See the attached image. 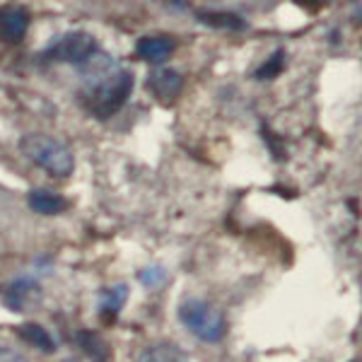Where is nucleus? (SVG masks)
Here are the masks:
<instances>
[{
    "instance_id": "obj_11",
    "label": "nucleus",
    "mask_w": 362,
    "mask_h": 362,
    "mask_svg": "<svg viewBox=\"0 0 362 362\" xmlns=\"http://www.w3.org/2000/svg\"><path fill=\"white\" fill-rule=\"evenodd\" d=\"M27 203H29V208L39 215H61L63 210H68V198L66 196L54 194V191H46V189L29 191Z\"/></svg>"
},
{
    "instance_id": "obj_1",
    "label": "nucleus",
    "mask_w": 362,
    "mask_h": 362,
    "mask_svg": "<svg viewBox=\"0 0 362 362\" xmlns=\"http://www.w3.org/2000/svg\"><path fill=\"white\" fill-rule=\"evenodd\" d=\"M133 87H136L133 73L126 68H119L107 73L97 83L87 85V90L83 92V102L87 112H92V116H97V119H112L128 102V97L133 95Z\"/></svg>"
},
{
    "instance_id": "obj_6",
    "label": "nucleus",
    "mask_w": 362,
    "mask_h": 362,
    "mask_svg": "<svg viewBox=\"0 0 362 362\" xmlns=\"http://www.w3.org/2000/svg\"><path fill=\"white\" fill-rule=\"evenodd\" d=\"M145 87L150 90V95L165 104H174V99L184 90V75L174 68H155L150 70Z\"/></svg>"
},
{
    "instance_id": "obj_13",
    "label": "nucleus",
    "mask_w": 362,
    "mask_h": 362,
    "mask_svg": "<svg viewBox=\"0 0 362 362\" xmlns=\"http://www.w3.org/2000/svg\"><path fill=\"white\" fill-rule=\"evenodd\" d=\"M136 362H189V355H186V350L174 346V343L162 341L140 350Z\"/></svg>"
},
{
    "instance_id": "obj_14",
    "label": "nucleus",
    "mask_w": 362,
    "mask_h": 362,
    "mask_svg": "<svg viewBox=\"0 0 362 362\" xmlns=\"http://www.w3.org/2000/svg\"><path fill=\"white\" fill-rule=\"evenodd\" d=\"M17 336L22 338V341H27L29 346H34L37 350H42V353H56V341L54 336L49 334V331L44 329V326L34 324V321H25V324L17 326Z\"/></svg>"
},
{
    "instance_id": "obj_17",
    "label": "nucleus",
    "mask_w": 362,
    "mask_h": 362,
    "mask_svg": "<svg viewBox=\"0 0 362 362\" xmlns=\"http://www.w3.org/2000/svg\"><path fill=\"white\" fill-rule=\"evenodd\" d=\"M0 362H29V360H27L22 353H17V350H13V348L0 346Z\"/></svg>"
},
{
    "instance_id": "obj_3",
    "label": "nucleus",
    "mask_w": 362,
    "mask_h": 362,
    "mask_svg": "<svg viewBox=\"0 0 362 362\" xmlns=\"http://www.w3.org/2000/svg\"><path fill=\"white\" fill-rule=\"evenodd\" d=\"M177 317L184 329L203 343H220L227 336L225 314L206 300H198V297L184 300L177 309Z\"/></svg>"
},
{
    "instance_id": "obj_15",
    "label": "nucleus",
    "mask_w": 362,
    "mask_h": 362,
    "mask_svg": "<svg viewBox=\"0 0 362 362\" xmlns=\"http://www.w3.org/2000/svg\"><path fill=\"white\" fill-rule=\"evenodd\" d=\"M283 68H285V51H283V49H278L276 54H273V56L264 63V66L256 70L254 78H256V80H273V78H278V75L283 73Z\"/></svg>"
},
{
    "instance_id": "obj_16",
    "label": "nucleus",
    "mask_w": 362,
    "mask_h": 362,
    "mask_svg": "<svg viewBox=\"0 0 362 362\" xmlns=\"http://www.w3.org/2000/svg\"><path fill=\"white\" fill-rule=\"evenodd\" d=\"M138 280L145 285V288H150V290H155V288H160V285H165L167 283V271L162 266H148V268H143V271H138Z\"/></svg>"
},
{
    "instance_id": "obj_18",
    "label": "nucleus",
    "mask_w": 362,
    "mask_h": 362,
    "mask_svg": "<svg viewBox=\"0 0 362 362\" xmlns=\"http://www.w3.org/2000/svg\"><path fill=\"white\" fill-rule=\"evenodd\" d=\"M353 362H358V360H353Z\"/></svg>"
},
{
    "instance_id": "obj_12",
    "label": "nucleus",
    "mask_w": 362,
    "mask_h": 362,
    "mask_svg": "<svg viewBox=\"0 0 362 362\" xmlns=\"http://www.w3.org/2000/svg\"><path fill=\"white\" fill-rule=\"evenodd\" d=\"M128 300V285L119 283V285H109L99 293V314H102L107 321H114L119 317V312L126 307Z\"/></svg>"
},
{
    "instance_id": "obj_10",
    "label": "nucleus",
    "mask_w": 362,
    "mask_h": 362,
    "mask_svg": "<svg viewBox=\"0 0 362 362\" xmlns=\"http://www.w3.org/2000/svg\"><path fill=\"white\" fill-rule=\"evenodd\" d=\"M196 17L206 27L225 29V32H244L249 27L242 15L230 13V10H201V13H196Z\"/></svg>"
},
{
    "instance_id": "obj_5",
    "label": "nucleus",
    "mask_w": 362,
    "mask_h": 362,
    "mask_svg": "<svg viewBox=\"0 0 362 362\" xmlns=\"http://www.w3.org/2000/svg\"><path fill=\"white\" fill-rule=\"evenodd\" d=\"M44 297V285L37 278H15L5 285L3 290V305L15 314H25L29 309L39 305V300Z\"/></svg>"
},
{
    "instance_id": "obj_7",
    "label": "nucleus",
    "mask_w": 362,
    "mask_h": 362,
    "mask_svg": "<svg viewBox=\"0 0 362 362\" xmlns=\"http://www.w3.org/2000/svg\"><path fill=\"white\" fill-rule=\"evenodd\" d=\"M29 10L25 5H3L0 8V39L8 44H20L29 29Z\"/></svg>"
},
{
    "instance_id": "obj_2",
    "label": "nucleus",
    "mask_w": 362,
    "mask_h": 362,
    "mask_svg": "<svg viewBox=\"0 0 362 362\" xmlns=\"http://www.w3.org/2000/svg\"><path fill=\"white\" fill-rule=\"evenodd\" d=\"M20 150L29 162H34L54 179H68L75 169L73 150L49 133H27L20 140Z\"/></svg>"
},
{
    "instance_id": "obj_9",
    "label": "nucleus",
    "mask_w": 362,
    "mask_h": 362,
    "mask_svg": "<svg viewBox=\"0 0 362 362\" xmlns=\"http://www.w3.org/2000/svg\"><path fill=\"white\" fill-rule=\"evenodd\" d=\"M75 343L83 350V355L90 362H112V346L104 341L97 331L83 329L75 334Z\"/></svg>"
},
{
    "instance_id": "obj_4",
    "label": "nucleus",
    "mask_w": 362,
    "mask_h": 362,
    "mask_svg": "<svg viewBox=\"0 0 362 362\" xmlns=\"http://www.w3.org/2000/svg\"><path fill=\"white\" fill-rule=\"evenodd\" d=\"M99 54H102V46H99L97 39L90 32L75 29V32L63 34V37H58L56 42L46 46L42 58L49 63H68V66L75 68H87Z\"/></svg>"
},
{
    "instance_id": "obj_8",
    "label": "nucleus",
    "mask_w": 362,
    "mask_h": 362,
    "mask_svg": "<svg viewBox=\"0 0 362 362\" xmlns=\"http://www.w3.org/2000/svg\"><path fill=\"white\" fill-rule=\"evenodd\" d=\"M177 39L169 37V34H153V37H140L136 42V54L148 63H160L169 61L177 51Z\"/></svg>"
}]
</instances>
